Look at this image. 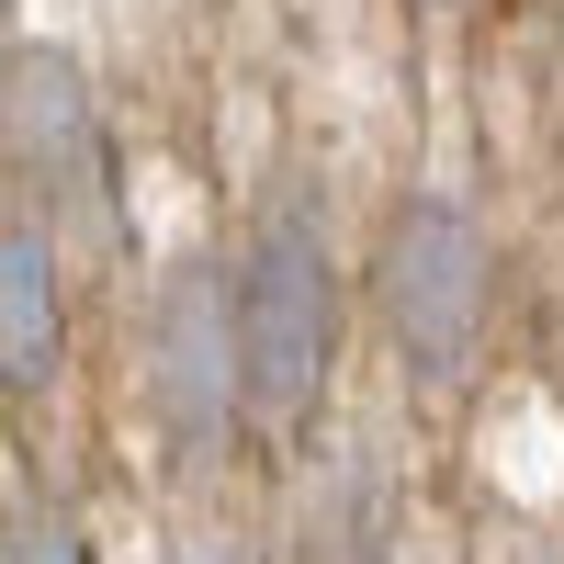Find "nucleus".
<instances>
[{
	"instance_id": "f03ea898",
	"label": "nucleus",
	"mask_w": 564,
	"mask_h": 564,
	"mask_svg": "<svg viewBox=\"0 0 564 564\" xmlns=\"http://www.w3.org/2000/svg\"><path fill=\"white\" fill-rule=\"evenodd\" d=\"M372 316H384V339H395V361L417 372V384H463V372H475L486 316H497V260H486V226L452 193H406L384 215Z\"/></svg>"
},
{
	"instance_id": "7ed1b4c3",
	"label": "nucleus",
	"mask_w": 564,
	"mask_h": 564,
	"mask_svg": "<svg viewBox=\"0 0 564 564\" xmlns=\"http://www.w3.org/2000/svg\"><path fill=\"white\" fill-rule=\"evenodd\" d=\"M0 170H12L34 226L57 215V226L113 238V148H102V102H90L79 57H57V45L0 57Z\"/></svg>"
},
{
	"instance_id": "0eeeda50",
	"label": "nucleus",
	"mask_w": 564,
	"mask_h": 564,
	"mask_svg": "<svg viewBox=\"0 0 564 564\" xmlns=\"http://www.w3.org/2000/svg\"><path fill=\"white\" fill-rule=\"evenodd\" d=\"M0 564H90V531L68 520V508H23L12 542H0Z\"/></svg>"
},
{
	"instance_id": "423d86ee",
	"label": "nucleus",
	"mask_w": 564,
	"mask_h": 564,
	"mask_svg": "<svg viewBox=\"0 0 564 564\" xmlns=\"http://www.w3.org/2000/svg\"><path fill=\"white\" fill-rule=\"evenodd\" d=\"M384 542H395V475L372 441H339L294 497V553L305 564H384Z\"/></svg>"
},
{
	"instance_id": "1a4fd4ad",
	"label": "nucleus",
	"mask_w": 564,
	"mask_h": 564,
	"mask_svg": "<svg viewBox=\"0 0 564 564\" xmlns=\"http://www.w3.org/2000/svg\"><path fill=\"white\" fill-rule=\"evenodd\" d=\"M0 12H12V0H0Z\"/></svg>"
},
{
	"instance_id": "39448f33",
	"label": "nucleus",
	"mask_w": 564,
	"mask_h": 564,
	"mask_svg": "<svg viewBox=\"0 0 564 564\" xmlns=\"http://www.w3.org/2000/svg\"><path fill=\"white\" fill-rule=\"evenodd\" d=\"M68 361V282H57V238L0 204V384L12 395H45Z\"/></svg>"
},
{
	"instance_id": "6e6552de",
	"label": "nucleus",
	"mask_w": 564,
	"mask_h": 564,
	"mask_svg": "<svg viewBox=\"0 0 564 564\" xmlns=\"http://www.w3.org/2000/svg\"><path fill=\"white\" fill-rule=\"evenodd\" d=\"M170 564H260V553H249V542H238V531H193V542H181V553H170Z\"/></svg>"
},
{
	"instance_id": "f257e3e1",
	"label": "nucleus",
	"mask_w": 564,
	"mask_h": 564,
	"mask_svg": "<svg viewBox=\"0 0 564 564\" xmlns=\"http://www.w3.org/2000/svg\"><path fill=\"white\" fill-rule=\"evenodd\" d=\"M238 372H249V430H305L327 372H339V260H327L305 204H271L238 260Z\"/></svg>"
},
{
	"instance_id": "20e7f679",
	"label": "nucleus",
	"mask_w": 564,
	"mask_h": 564,
	"mask_svg": "<svg viewBox=\"0 0 564 564\" xmlns=\"http://www.w3.org/2000/svg\"><path fill=\"white\" fill-rule=\"evenodd\" d=\"M148 417L181 463L226 452V430L249 417V372H238V271L226 260H181L148 305Z\"/></svg>"
}]
</instances>
